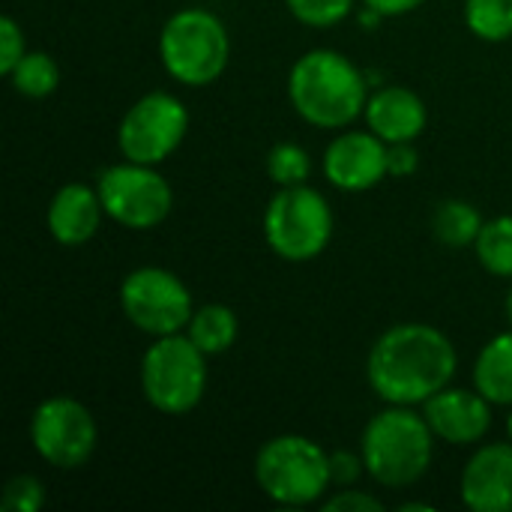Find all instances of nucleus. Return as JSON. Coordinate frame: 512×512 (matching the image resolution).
<instances>
[{
    "instance_id": "f257e3e1",
    "label": "nucleus",
    "mask_w": 512,
    "mask_h": 512,
    "mask_svg": "<svg viewBox=\"0 0 512 512\" xmlns=\"http://www.w3.org/2000/svg\"><path fill=\"white\" fill-rule=\"evenodd\" d=\"M459 354L453 339L423 321L384 330L366 357V381L387 405H423L453 384Z\"/></svg>"
},
{
    "instance_id": "f03ea898",
    "label": "nucleus",
    "mask_w": 512,
    "mask_h": 512,
    "mask_svg": "<svg viewBox=\"0 0 512 512\" xmlns=\"http://www.w3.org/2000/svg\"><path fill=\"white\" fill-rule=\"evenodd\" d=\"M288 99L309 126L348 129L366 114L369 78L342 51L312 48L288 72Z\"/></svg>"
},
{
    "instance_id": "7ed1b4c3",
    "label": "nucleus",
    "mask_w": 512,
    "mask_h": 512,
    "mask_svg": "<svg viewBox=\"0 0 512 512\" xmlns=\"http://www.w3.org/2000/svg\"><path fill=\"white\" fill-rule=\"evenodd\" d=\"M435 432L411 405H387L360 435V456L372 483L384 489H408L420 483L435 459Z\"/></svg>"
},
{
    "instance_id": "20e7f679",
    "label": "nucleus",
    "mask_w": 512,
    "mask_h": 512,
    "mask_svg": "<svg viewBox=\"0 0 512 512\" xmlns=\"http://www.w3.org/2000/svg\"><path fill=\"white\" fill-rule=\"evenodd\" d=\"M255 483L279 507H312L333 492L330 453L306 435H276L264 441L252 465Z\"/></svg>"
},
{
    "instance_id": "39448f33",
    "label": "nucleus",
    "mask_w": 512,
    "mask_h": 512,
    "mask_svg": "<svg viewBox=\"0 0 512 512\" xmlns=\"http://www.w3.org/2000/svg\"><path fill=\"white\" fill-rule=\"evenodd\" d=\"M162 69L183 87H210L231 60V36L225 21L201 6L177 9L159 33Z\"/></svg>"
},
{
    "instance_id": "423d86ee",
    "label": "nucleus",
    "mask_w": 512,
    "mask_h": 512,
    "mask_svg": "<svg viewBox=\"0 0 512 512\" xmlns=\"http://www.w3.org/2000/svg\"><path fill=\"white\" fill-rule=\"evenodd\" d=\"M207 381V354L186 333L153 339L141 357V393L165 417L195 411L207 393Z\"/></svg>"
},
{
    "instance_id": "0eeeda50",
    "label": "nucleus",
    "mask_w": 512,
    "mask_h": 512,
    "mask_svg": "<svg viewBox=\"0 0 512 512\" xmlns=\"http://www.w3.org/2000/svg\"><path fill=\"white\" fill-rule=\"evenodd\" d=\"M336 216L330 201L303 186H279V192L264 207V240L288 264L315 261L333 240Z\"/></svg>"
},
{
    "instance_id": "6e6552de",
    "label": "nucleus",
    "mask_w": 512,
    "mask_h": 512,
    "mask_svg": "<svg viewBox=\"0 0 512 512\" xmlns=\"http://www.w3.org/2000/svg\"><path fill=\"white\" fill-rule=\"evenodd\" d=\"M120 309L144 336L186 333L195 303L189 285L165 267H135L120 282Z\"/></svg>"
},
{
    "instance_id": "1a4fd4ad",
    "label": "nucleus",
    "mask_w": 512,
    "mask_h": 512,
    "mask_svg": "<svg viewBox=\"0 0 512 512\" xmlns=\"http://www.w3.org/2000/svg\"><path fill=\"white\" fill-rule=\"evenodd\" d=\"M96 192L102 198L105 216L129 231L159 228L174 207L171 183L156 171V165L117 162L96 177Z\"/></svg>"
},
{
    "instance_id": "9d476101",
    "label": "nucleus",
    "mask_w": 512,
    "mask_h": 512,
    "mask_svg": "<svg viewBox=\"0 0 512 512\" xmlns=\"http://www.w3.org/2000/svg\"><path fill=\"white\" fill-rule=\"evenodd\" d=\"M30 444L54 471H78L99 447V426L84 402L72 396H48L33 408Z\"/></svg>"
},
{
    "instance_id": "9b49d317",
    "label": "nucleus",
    "mask_w": 512,
    "mask_h": 512,
    "mask_svg": "<svg viewBox=\"0 0 512 512\" xmlns=\"http://www.w3.org/2000/svg\"><path fill=\"white\" fill-rule=\"evenodd\" d=\"M189 132V108L168 90H153L135 99L117 126V147L123 159L159 165L177 153Z\"/></svg>"
},
{
    "instance_id": "f8f14e48",
    "label": "nucleus",
    "mask_w": 512,
    "mask_h": 512,
    "mask_svg": "<svg viewBox=\"0 0 512 512\" xmlns=\"http://www.w3.org/2000/svg\"><path fill=\"white\" fill-rule=\"evenodd\" d=\"M324 177L339 192H369L390 177L387 141L372 129H345L324 150Z\"/></svg>"
},
{
    "instance_id": "ddd939ff",
    "label": "nucleus",
    "mask_w": 512,
    "mask_h": 512,
    "mask_svg": "<svg viewBox=\"0 0 512 512\" xmlns=\"http://www.w3.org/2000/svg\"><path fill=\"white\" fill-rule=\"evenodd\" d=\"M423 417L435 438L450 447H474L492 429V402L474 387H444L429 402H423Z\"/></svg>"
},
{
    "instance_id": "4468645a",
    "label": "nucleus",
    "mask_w": 512,
    "mask_h": 512,
    "mask_svg": "<svg viewBox=\"0 0 512 512\" xmlns=\"http://www.w3.org/2000/svg\"><path fill=\"white\" fill-rule=\"evenodd\" d=\"M459 495L471 512H512V441L483 444L471 453Z\"/></svg>"
},
{
    "instance_id": "2eb2a0df",
    "label": "nucleus",
    "mask_w": 512,
    "mask_h": 512,
    "mask_svg": "<svg viewBox=\"0 0 512 512\" xmlns=\"http://www.w3.org/2000/svg\"><path fill=\"white\" fill-rule=\"evenodd\" d=\"M102 219H105L102 198L96 186H87V183L60 186L54 198L48 201V213H45L48 234L60 246H69V249L90 243L99 234Z\"/></svg>"
},
{
    "instance_id": "dca6fc26",
    "label": "nucleus",
    "mask_w": 512,
    "mask_h": 512,
    "mask_svg": "<svg viewBox=\"0 0 512 512\" xmlns=\"http://www.w3.org/2000/svg\"><path fill=\"white\" fill-rule=\"evenodd\" d=\"M363 120L387 144H402V141H417L423 135L429 123V111H426V102L414 90L387 84L369 93Z\"/></svg>"
},
{
    "instance_id": "f3484780",
    "label": "nucleus",
    "mask_w": 512,
    "mask_h": 512,
    "mask_svg": "<svg viewBox=\"0 0 512 512\" xmlns=\"http://www.w3.org/2000/svg\"><path fill=\"white\" fill-rule=\"evenodd\" d=\"M471 381L492 405L512 408V330L492 336L480 348Z\"/></svg>"
},
{
    "instance_id": "a211bd4d",
    "label": "nucleus",
    "mask_w": 512,
    "mask_h": 512,
    "mask_svg": "<svg viewBox=\"0 0 512 512\" xmlns=\"http://www.w3.org/2000/svg\"><path fill=\"white\" fill-rule=\"evenodd\" d=\"M186 336L207 354V357H219L225 351L234 348L237 336H240V318L231 306L225 303H204L195 309Z\"/></svg>"
},
{
    "instance_id": "6ab92c4d",
    "label": "nucleus",
    "mask_w": 512,
    "mask_h": 512,
    "mask_svg": "<svg viewBox=\"0 0 512 512\" xmlns=\"http://www.w3.org/2000/svg\"><path fill=\"white\" fill-rule=\"evenodd\" d=\"M483 225H486L483 213L471 201H465V198H447L432 213V234L447 249H468V246H474L480 231H483Z\"/></svg>"
},
{
    "instance_id": "aec40b11",
    "label": "nucleus",
    "mask_w": 512,
    "mask_h": 512,
    "mask_svg": "<svg viewBox=\"0 0 512 512\" xmlns=\"http://www.w3.org/2000/svg\"><path fill=\"white\" fill-rule=\"evenodd\" d=\"M474 252L486 273L495 279H512V213L486 219Z\"/></svg>"
},
{
    "instance_id": "412c9836",
    "label": "nucleus",
    "mask_w": 512,
    "mask_h": 512,
    "mask_svg": "<svg viewBox=\"0 0 512 512\" xmlns=\"http://www.w3.org/2000/svg\"><path fill=\"white\" fill-rule=\"evenodd\" d=\"M6 78L15 87V93L27 99H45L60 87V66L45 51H27Z\"/></svg>"
},
{
    "instance_id": "4be33fe9",
    "label": "nucleus",
    "mask_w": 512,
    "mask_h": 512,
    "mask_svg": "<svg viewBox=\"0 0 512 512\" xmlns=\"http://www.w3.org/2000/svg\"><path fill=\"white\" fill-rule=\"evenodd\" d=\"M465 24L483 42L512 39V0H465Z\"/></svg>"
},
{
    "instance_id": "5701e85b",
    "label": "nucleus",
    "mask_w": 512,
    "mask_h": 512,
    "mask_svg": "<svg viewBox=\"0 0 512 512\" xmlns=\"http://www.w3.org/2000/svg\"><path fill=\"white\" fill-rule=\"evenodd\" d=\"M264 168L276 186H303L312 177V156L297 141H279L270 147Z\"/></svg>"
},
{
    "instance_id": "b1692460",
    "label": "nucleus",
    "mask_w": 512,
    "mask_h": 512,
    "mask_svg": "<svg viewBox=\"0 0 512 512\" xmlns=\"http://www.w3.org/2000/svg\"><path fill=\"white\" fill-rule=\"evenodd\" d=\"M285 6L300 24L327 30L342 24L354 12L357 0H285Z\"/></svg>"
},
{
    "instance_id": "393cba45",
    "label": "nucleus",
    "mask_w": 512,
    "mask_h": 512,
    "mask_svg": "<svg viewBox=\"0 0 512 512\" xmlns=\"http://www.w3.org/2000/svg\"><path fill=\"white\" fill-rule=\"evenodd\" d=\"M45 504H48L45 486L33 474H18L3 486V498H0L3 512H39Z\"/></svg>"
},
{
    "instance_id": "a878e982",
    "label": "nucleus",
    "mask_w": 512,
    "mask_h": 512,
    "mask_svg": "<svg viewBox=\"0 0 512 512\" xmlns=\"http://www.w3.org/2000/svg\"><path fill=\"white\" fill-rule=\"evenodd\" d=\"M321 510L324 512H381L384 510V501L375 498L372 492L366 489H354V486H345L339 492H333L330 498L321 501Z\"/></svg>"
},
{
    "instance_id": "bb28decb",
    "label": "nucleus",
    "mask_w": 512,
    "mask_h": 512,
    "mask_svg": "<svg viewBox=\"0 0 512 512\" xmlns=\"http://www.w3.org/2000/svg\"><path fill=\"white\" fill-rule=\"evenodd\" d=\"M24 54H27V39H24L21 24L12 15H3L0 18V72L9 75Z\"/></svg>"
},
{
    "instance_id": "cd10ccee",
    "label": "nucleus",
    "mask_w": 512,
    "mask_h": 512,
    "mask_svg": "<svg viewBox=\"0 0 512 512\" xmlns=\"http://www.w3.org/2000/svg\"><path fill=\"white\" fill-rule=\"evenodd\" d=\"M330 474H333V489L357 486L360 477L366 474V462L354 450H333L330 453Z\"/></svg>"
},
{
    "instance_id": "c85d7f7f",
    "label": "nucleus",
    "mask_w": 512,
    "mask_h": 512,
    "mask_svg": "<svg viewBox=\"0 0 512 512\" xmlns=\"http://www.w3.org/2000/svg\"><path fill=\"white\" fill-rule=\"evenodd\" d=\"M387 168H390V177H414L420 168V153L414 141L387 144Z\"/></svg>"
},
{
    "instance_id": "c756f323",
    "label": "nucleus",
    "mask_w": 512,
    "mask_h": 512,
    "mask_svg": "<svg viewBox=\"0 0 512 512\" xmlns=\"http://www.w3.org/2000/svg\"><path fill=\"white\" fill-rule=\"evenodd\" d=\"M363 3L372 6V9H378L384 18H399V15H408V12L420 9L429 0H363Z\"/></svg>"
},
{
    "instance_id": "7c9ffc66",
    "label": "nucleus",
    "mask_w": 512,
    "mask_h": 512,
    "mask_svg": "<svg viewBox=\"0 0 512 512\" xmlns=\"http://www.w3.org/2000/svg\"><path fill=\"white\" fill-rule=\"evenodd\" d=\"M357 21H360V27H366V30H375V27L384 21V15H381L378 9H372V6H366V3H363V9H360Z\"/></svg>"
},
{
    "instance_id": "2f4dec72",
    "label": "nucleus",
    "mask_w": 512,
    "mask_h": 512,
    "mask_svg": "<svg viewBox=\"0 0 512 512\" xmlns=\"http://www.w3.org/2000/svg\"><path fill=\"white\" fill-rule=\"evenodd\" d=\"M399 510H402V512H411V510L432 512L435 507H432V504H426V501H405V504H399Z\"/></svg>"
},
{
    "instance_id": "473e14b6",
    "label": "nucleus",
    "mask_w": 512,
    "mask_h": 512,
    "mask_svg": "<svg viewBox=\"0 0 512 512\" xmlns=\"http://www.w3.org/2000/svg\"><path fill=\"white\" fill-rule=\"evenodd\" d=\"M504 315H507V321H510V327H512V279H510V291H507V297H504Z\"/></svg>"
},
{
    "instance_id": "72a5a7b5",
    "label": "nucleus",
    "mask_w": 512,
    "mask_h": 512,
    "mask_svg": "<svg viewBox=\"0 0 512 512\" xmlns=\"http://www.w3.org/2000/svg\"><path fill=\"white\" fill-rule=\"evenodd\" d=\"M507 441H512V408L510 414H507Z\"/></svg>"
}]
</instances>
